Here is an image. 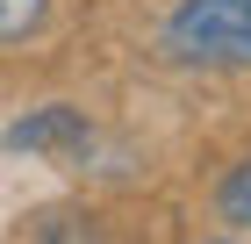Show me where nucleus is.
Returning a JSON list of instances; mask_svg holds the SVG:
<instances>
[{"instance_id":"1","label":"nucleus","mask_w":251,"mask_h":244,"mask_svg":"<svg viewBox=\"0 0 251 244\" xmlns=\"http://www.w3.org/2000/svg\"><path fill=\"white\" fill-rule=\"evenodd\" d=\"M158 51L173 65H201V72H244L251 65V0H179Z\"/></svg>"},{"instance_id":"2","label":"nucleus","mask_w":251,"mask_h":244,"mask_svg":"<svg viewBox=\"0 0 251 244\" xmlns=\"http://www.w3.org/2000/svg\"><path fill=\"white\" fill-rule=\"evenodd\" d=\"M7 144L15 151H86L94 144V122H86V108H29L22 122H7Z\"/></svg>"},{"instance_id":"5","label":"nucleus","mask_w":251,"mask_h":244,"mask_svg":"<svg viewBox=\"0 0 251 244\" xmlns=\"http://www.w3.org/2000/svg\"><path fill=\"white\" fill-rule=\"evenodd\" d=\"M43 15H50V0H0V43H22L36 36Z\"/></svg>"},{"instance_id":"4","label":"nucleus","mask_w":251,"mask_h":244,"mask_svg":"<svg viewBox=\"0 0 251 244\" xmlns=\"http://www.w3.org/2000/svg\"><path fill=\"white\" fill-rule=\"evenodd\" d=\"M215 208H223V223L251 230V158H244V165H230V180L215 187Z\"/></svg>"},{"instance_id":"3","label":"nucleus","mask_w":251,"mask_h":244,"mask_svg":"<svg viewBox=\"0 0 251 244\" xmlns=\"http://www.w3.org/2000/svg\"><path fill=\"white\" fill-rule=\"evenodd\" d=\"M29 244H108V230L86 208H50V216H36V237Z\"/></svg>"}]
</instances>
